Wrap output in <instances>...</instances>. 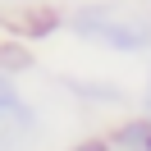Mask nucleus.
Masks as SVG:
<instances>
[{"mask_svg": "<svg viewBox=\"0 0 151 151\" xmlns=\"http://www.w3.org/2000/svg\"><path fill=\"white\" fill-rule=\"evenodd\" d=\"M73 32L87 41H101L110 50H142L151 41V23L147 19H128L124 9H78L73 14Z\"/></svg>", "mask_w": 151, "mask_h": 151, "instance_id": "f257e3e1", "label": "nucleus"}, {"mask_svg": "<svg viewBox=\"0 0 151 151\" xmlns=\"http://www.w3.org/2000/svg\"><path fill=\"white\" fill-rule=\"evenodd\" d=\"M37 133V114L19 96L9 73H0V151H19L23 142Z\"/></svg>", "mask_w": 151, "mask_h": 151, "instance_id": "f03ea898", "label": "nucleus"}, {"mask_svg": "<svg viewBox=\"0 0 151 151\" xmlns=\"http://www.w3.org/2000/svg\"><path fill=\"white\" fill-rule=\"evenodd\" d=\"M114 142H119V151H151V114L124 124V128L114 133Z\"/></svg>", "mask_w": 151, "mask_h": 151, "instance_id": "7ed1b4c3", "label": "nucleus"}, {"mask_svg": "<svg viewBox=\"0 0 151 151\" xmlns=\"http://www.w3.org/2000/svg\"><path fill=\"white\" fill-rule=\"evenodd\" d=\"M73 151H110V147H105V142H78Z\"/></svg>", "mask_w": 151, "mask_h": 151, "instance_id": "20e7f679", "label": "nucleus"}, {"mask_svg": "<svg viewBox=\"0 0 151 151\" xmlns=\"http://www.w3.org/2000/svg\"><path fill=\"white\" fill-rule=\"evenodd\" d=\"M147 114H151V83H147Z\"/></svg>", "mask_w": 151, "mask_h": 151, "instance_id": "39448f33", "label": "nucleus"}]
</instances>
